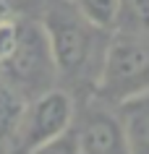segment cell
I'll return each mask as SVG.
<instances>
[{
    "label": "cell",
    "instance_id": "6da1fadb",
    "mask_svg": "<svg viewBox=\"0 0 149 154\" xmlns=\"http://www.w3.org/2000/svg\"><path fill=\"white\" fill-rule=\"evenodd\" d=\"M42 29L47 37L58 76L71 81H84L89 76L92 81H97L102 57L110 42L107 29L89 24L71 5V0L55 3L42 21Z\"/></svg>",
    "mask_w": 149,
    "mask_h": 154
},
{
    "label": "cell",
    "instance_id": "7a4b0ae2",
    "mask_svg": "<svg viewBox=\"0 0 149 154\" xmlns=\"http://www.w3.org/2000/svg\"><path fill=\"white\" fill-rule=\"evenodd\" d=\"M149 89V34L113 32L94 81V94L105 105H120Z\"/></svg>",
    "mask_w": 149,
    "mask_h": 154
},
{
    "label": "cell",
    "instance_id": "3957f363",
    "mask_svg": "<svg viewBox=\"0 0 149 154\" xmlns=\"http://www.w3.org/2000/svg\"><path fill=\"white\" fill-rule=\"evenodd\" d=\"M0 73L8 79L13 86H18L26 94H42L50 89V84L55 81V63H52V52H50L47 37L42 24H24L18 32V45L8 63L0 68Z\"/></svg>",
    "mask_w": 149,
    "mask_h": 154
},
{
    "label": "cell",
    "instance_id": "277c9868",
    "mask_svg": "<svg viewBox=\"0 0 149 154\" xmlns=\"http://www.w3.org/2000/svg\"><path fill=\"white\" fill-rule=\"evenodd\" d=\"M76 102L63 89H47L32 97V102L21 107L18 115V144L32 152L52 138L63 136L73 128Z\"/></svg>",
    "mask_w": 149,
    "mask_h": 154
},
{
    "label": "cell",
    "instance_id": "5b68a950",
    "mask_svg": "<svg viewBox=\"0 0 149 154\" xmlns=\"http://www.w3.org/2000/svg\"><path fill=\"white\" fill-rule=\"evenodd\" d=\"M71 131L81 154H131L118 110L105 107L102 99L76 115Z\"/></svg>",
    "mask_w": 149,
    "mask_h": 154
},
{
    "label": "cell",
    "instance_id": "8992f818",
    "mask_svg": "<svg viewBox=\"0 0 149 154\" xmlns=\"http://www.w3.org/2000/svg\"><path fill=\"white\" fill-rule=\"evenodd\" d=\"M131 154H149V89L115 105Z\"/></svg>",
    "mask_w": 149,
    "mask_h": 154
},
{
    "label": "cell",
    "instance_id": "52a82bcc",
    "mask_svg": "<svg viewBox=\"0 0 149 154\" xmlns=\"http://www.w3.org/2000/svg\"><path fill=\"white\" fill-rule=\"evenodd\" d=\"M113 32L149 34V0H118Z\"/></svg>",
    "mask_w": 149,
    "mask_h": 154
},
{
    "label": "cell",
    "instance_id": "ba28073f",
    "mask_svg": "<svg viewBox=\"0 0 149 154\" xmlns=\"http://www.w3.org/2000/svg\"><path fill=\"white\" fill-rule=\"evenodd\" d=\"M71 5H73L89 24L113 32L115 16H118V0H71Z\"/></svg>",
    "mask_w": 149,
    "mask_h": 154
},
{
    "label": "cell",
    "instance_id": "9c48e42d",
    "mask_svg": "<svg viewBox=\"0 0 149 154\" xmlns=\"http://www.w3.org/2000/svg\"><path fill=\"white\" fill-rule=\"evenodd\" d=\"M18 32H21L18 21H13V18H3L0 21V68L13 55V50L18 45Z\"/></svg>",
    "mask_w": 149,
    "mask_h": 154
},
{
    "label": "cell",
    "instance_id": "30bf717a",
    "mask_svg": "<svg viewBox=\"0 0 149 154\" xmlns=\"http://www.w3.org/2000/svg\"><path fill=\"white\" fill-rule=\"evenodd\" d=\"M29 154H81V152H79V144H76L73 131H68V133H63V136H58V138H52V141H47V144L32 149Z\"/></svg>",
    "mask_w": 149,
    "mask_h": 154
},
{
    "label": "cell",
    "instance_id": "8fae6325",
    "mask_svg": "<svg viewBox=\"0 0 149 154\" xmlns=\"http://www.w3.org/2000/svg\"><path fill=\"white\" fill-rule=\"evenodd\" d=\"M8 18V0H0V21Z\"/></svg>",
    "mask_w": 149,
    "mask_h": 154
}]
</instances>
